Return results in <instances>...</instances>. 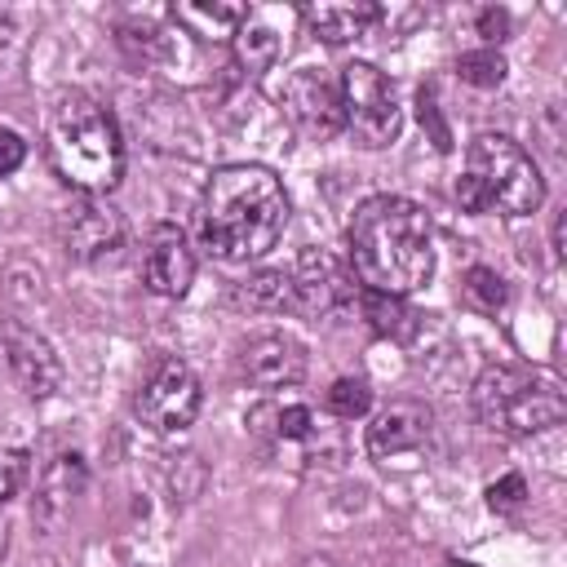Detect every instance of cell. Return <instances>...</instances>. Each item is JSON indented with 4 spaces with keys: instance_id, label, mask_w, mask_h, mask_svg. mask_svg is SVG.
I'll list each match as a JSON object with an SVG mask.
<instances>
[{
    "instance_id": "obj_1",
    "label": "cell",
    "mask_w": 567,
    "mask_h": 567,
    "mask_svg": "<svg viewBox=\"0 0 567 567\" xmlns=\"http://www.w3.org/2000/svg\"><path fill=\"white\" fill-rule=\"evenodd\" d=\"M346 266L363 292L408 297L434 275L430 213L408 195H372L346 226Z\"/></svg>"
},
{
    "instance_id": "obj_2",
    "label": "cell",
    "mask_w": 567,
    "mask_h": 567,
    "mask_svg": "<svg viewBox=\"0 0 567 567\" xmlns=\"http://www.w3.org/2000/svg\"><path fill=\"white\" fill-rule=\"evenodd\" d=\"M288 226V190L266 164H226L199 195V239L217 261L266 257Z\"/></svg>"
},
{
    "instance_id": "obj_3",
    "label": "cell",
    "mask_w": 567,
    "mask_h": 567,
    "mask_svg": "<svg viewBox=\"0 0 567 567\" xmlns=\"http://www.w3.org/2000/svg\"><path fill=\"white\" fill-rule=\"evenodd\" d=\"M44 155L80 195H106L124 177V142L115 115L84 89H62L44 115Z\"/></svg>"
},
{
    "instance_id": "obj_4",
    "label": "cell",
    "mask_w": 567,
    "mask_h": 567,
    "mask_svg": "<svg viewBox=\"0 0 567 567\" xmlns=\"http://www.w3.org/2000/svg\"><path fill=\"white\" fill-rule=\"evenodd\" d=\"M474 412L492 434L527 439L567 416V385L540 363H487L474 377Z\"/></svg>"
},
{
    "instance_id": "obj_5",
    "label": "cell",
    "mask_w": 567,
    "mask_h": 567,
    "mask_svg": "<svg viewBox=\"0 0 567 567\" xmlns=\"http://www.w3.org/2000/svg\"><path fill=\"white\" fill-rule=\"evenodd\" d=\"M452 195L465 213L527 217L545 204V177L509 133H478L465 151V168Z\"/></svg>"
},
{
    "instance_id": "obj_6",
    "label": "cell",
    "mask_w": 567,
    "mask_h": 567,
    "mask_svg": "<svg viewBox=\"0 0 567 567\" xmlns=\"http://www.w3.org/2000/svg\"><path fill=\"white\" fill-rule=\"evenodd\" d=\"M337 89H341V120H346V128L354 133L359 146L381 151V146L399 142L403 106H399V93H394L385 71H377L372 62H350L341 71Z\"/></svg>"
},
{
    "instance_id": "obj_7",
    "label": "cell",
    "mask_w": 567,
    "mask_h": 567,
    "mask_svg": "<svg viewBox=\"0 0 567 567\" xmlns=\"http://www.w3.org/2000/svg\"><path fill=\"white\" fill-rule=\"evenodd\" d=\"M199 377L182 359H155L133 394V412L155 434H182L199 416Z\"/></svg>"
},
{
    "instance_id": "obj_8",
    "label": "cell",
    "mask_w": 567,
    "mask_h": 567,
    "mask_svg": "<svg viewBox=\"0 0 567 567\" xmlns=\"http://www.w3.org/2000/svg\"><path fill=\"white\" fill-rule=\"evenodd\" d=\"M359 284L350 266L323 248H306L297 270H292V306L315 319H341L346 310L359 306Z\"/></svg>"
},
{
    "instance_id": "obj_9",
    "label": "cell",
    "mask_w": 567,
    "mask_h": 567,
    "mask_svg": "<svg viewBox=\"0 0 567 567\" xmlns=\"http://www.w3.org/2000/svg\"><path fill=\"white\" fill-rule=\"evenodd\" d=\"M279 106L315 142H328V137H337L346 128V120H341V89L323 71H315V66H301V71H292L284 80Z\"/></svg>"
},
{
    "instance_id": "obj_10",
    "label": "cell",
    "mask_w": 567,
    "mask_h": 567,
    "mask_svg": "<svg viewBox=\"0 0 567 567\" xmlns=\"http://www.w3.org/2000/svg\"><path fill=\"white\" fill-rule=\"evenodd\" d=\"M430 439H434V412L416 399H394L368 425V456L390 465V461L416 456Z\"/></svg>"
},
{
    "instance_id": "obj_11",
    "label": "cell",
    "mask_w": 567,
    "mask_h": 567,
    "mask_svg": "<svg viewBox=\"0 0 567 567\" xmlns=\"http://www.w3.org/2000/svg\"><path fill=\"white\" fill-rule=\"evenodd\" d=\"M62 230V244L75 261H97V257H111L120 244H124V221L111 204H102L97 195H84L80 204H71L58 221Z\"/></svg>"
},
{
    "instance_id": "obj_12",
    "label": "cell",
    "mask_w": 567,
    "mask_h": 567,
    "mask_svg": "<svg viewBox=\"0 0 567 567\" xmlns=\"http://www.w3.org/2000/svg\"><path fill=\"white\" fill-rule=\"evenodd\" d=\"M239 372L257 390H284L306 377V346L288 332H257L239 346Z\"/></svg>"
},
{
    "instance_id": "obj_13",
    "label": "cell",
    "mask_w": 567,
    "mask_h": 567,
    "mask_svg": "<svg viewBox=\"0 0 567 567\" xmlns=\"http://www.w3.org/2000/svg\"><path fill=\"white\" fill-rule=\"evenodd\" d=\"M142 279H146V288L155 297H186L190 292V284H195V248L177 226L159 221L151 230L146 252H142Z\"/></svg>"
},
{
    "instance_id": "obj_14",
    "label": "cell",
    "mask_w": 567,
    "mask_h": 567,
    "mask_svg": "<svg viewBox=\"0 0 567 567\" xmlns=\"http://www.w3.org/2000/svg\"><path fill=\"white\" fill-rule=\"evenodd\" d=\"M4 350H9V368H13L18 385H22V394L49 399V394L62 390V359L53 354V346L35 328L9 319L4 323Z\"/></svg>"
},
{
    "instance_id": "obj_15",
    "label": "cell",
    "mask_w": 567,
    "mask_h": 567,
    "mask_svg": "<svg viewBox=\"0 0 567 567\" xmlns=\"http://www.w3.org/2000/svg\"><path fill=\"white\" fill-rule=\"evenodd\" d=\"M301 18H306V27H310L315 40H323V44H350V40H359V35L372 31V22L381 18V9L377 4H306Z\"/></svg>"
},
{
    "instance_id": "obj_16",
    "label": "cell",
    "mask_w": 567,
    "mask_h": 567,
    "mask_svg": "<svg viewBox=\"0 0 567 567\" xmlns=\"http://www.w3.org/2000/svg\"><path fill=\"white\" fill-rule=\"evenodd\" d=\"M244 18H248V4H221V0H186V4H173V22H182L199 40H230Z\"/></svg>"
},
{
    "instance_id": "obj_17",
    "label": "cell",
    "mask_w": 567,
    "mask_h": 567,
    "mask_svg": "<svg viewBox=\"0 0 567 567\" xmlns=\"http://www.w3.org/2000/svg\"><path fill=\"white\" fill-rule=\"evenodd\" d=\"M230 49H235V62L248 71V75H261V71H270L275 66V58H279V35H275V27H266L261 18H244L239 22V31L230 35Z\"/></svg>"
},
{
    "instance_id": "obj_18",
    "label": "cell",
    "mask_w": 567,
    "mask_h": 567,
    "mask_svg": "<svg viewBox=\"0 0 567 567\" xmlns=\"http://www.w3.org/2000/svg\"><path fill=\"white\" fill-rule=\"evenodd\" d=\"M359 310L368 315L372 332L394 337V341H408L416 332V319H421L403 297H385V292H359Z\"/></svg>"
},
{
    "instance_id": "obj_19",
    "label": "cell",
    "mask_w": 567,
    "mask_h": 567,
    "mask_svg": "<svg viewBox=\"0 0 567 567\" xmlns=\"http://www.w3.org/2000/svg\"><path fill=\"white\" fill-rule=\"evenodd\" d=\"M235 301L248 310H288L292 306V275L288 270H257L235 288Z\"/></svg>"
},
{
    "instance_id": "obj_20",
    "label": "cell",
    "mask_w": 567,
    "mask_h": 567,
    "mask_svg": "<svg viewBox=\"0 0 567 567\" xmlns=\"http://www.w3.org/2000/svg\"><path fill=\"white\" fill-rule=\"evenodd\" d=\"M465 297L478 306V310H501L505 301H509V288H505V279L492 270V266H470L465 270Z\"/></svg>"
},
{
    "instance_id": "obj_21",
    "label": "cell",
    "mask_w": 567,
    "mask_h": 567,
    "mask_svg": "<svg viewBox=\"0 0 567 567\" xmlns=\"http://www.w3.org/2000/svg\"><path fill=\"white\" fill-rule=\"evenodd\" d=\"M456 71H461V80L474 84V89H496V84L505 80V58H501L496 49H474V53H461Z\"/></svg>"
},
{
    "instance_id": "obj_22",
    "label": "cell",
    "mask_w": 567,
    "mask_h": 567,
    "mask_svg": "<svg viewBox=\"0 0 567 567\" xmlns=\"http://www.w3.org/2000/svg\"><path fill=\"white\" fill-rule=\"evenodd\" d=\"M328 408H332L337 416H346V421L363 416V412L372 408V390H368V381H363V377H341V381H332V390H328Z\"/></svg>"
},
{
    "instance_id": "obj_23",
    "label": "cell",
    "mask_w": 567,
    "mask_h": 567,
    "mask_svg": "<svg viewBox=\"0 0 567 567\" xmlns=\"http://www.w3.org/2000/svg\"><path fill=\"white\" fill-rule=\"evenodd\" d=\"M266 421H275L266 434H275V439H306L310 430H315V421H310V408H301V403H288V408H279V403H261L257 408Z\"/></svg>"
},
{
    "instance_id": "obj_24",
    "label": "cell",
    "mask_w": 567,
    "mask_h": 567,
    "mask_svg": "<svg viewBox=\"0 0 567 567\" xmlns=\"http://www.w3.org/2000/svg\"><path fill=\"white\" fill-rule=\"evenodd\" d=\"M523 501H527V483H523V474H505V478H496V483L487 487V505L501 509V514H514Z\"/></svg>"
},
{
    "instance_id": "obj_25",
    "label": "cell",
    "mask_w": 567,
    "mask_h": 567,
    "mask_svg": "<svg viewBox=\"0 0 567 567\" xmlns=\"http://www.w3.org/2000/svg\"><path fill=\"white\" fill-rule=\"evenodd\" d=\"M22 478H27V456L13 452V447H0V505H4L9 496H18Z\"/></svg>"
},
{
    "instance_id": "obj_26",
    "label": "cell",
    "mask_w": 567,
    "mask_h": 567,
    "mask_svg": "<svg viewBox=\"0 0 567 567\" xmlns=\"http://www.w3.org/2000/svg\"><path fill=\"white\" fill-rule=\"evenodd\" d=\"M22 159H27V142H22L13 128H0V177L18 173Z\"/></svg>"
},
{
    "instance_id": "obj_27",
    "label": "cell",
    "mask_w": 567,
    "mask_h": 567,
    "mask_svg": "<svg viewBox=\"0 0 567 567\" xmlns=\"http://www.w3.org/2000/svg\"><path fill=\"white\" fill-rule=\"evenodd\" d=\"M505 31H509V13H505V9H483V13H478V35L487 40V49L501 44Z\"/></svg>"
},
{
    "instance_id": "obj_28",
    "label": "cell",
    "mask_w": 567,
    "mask_h": 567,
    "mask_svg": "<svg viewBox=\"0 0 567 567\" xmlns=\"http://www.w3.org/2000/svg\"><path fill=\"white\" fill-rule=\"evenodd\" d=\"M421 124H430V128H434V146L447 151V128H443L439 115H434V93H430V89H421Z\"/></svg>"
},
{
    "instance_id": "obj_29",
    "label": "cell",
    "mask_w": 567,
    "mask_h": 567,
    "mask_svg": "<svg viewBox=\"0 0 567 567\" xmlns=\"http://www.w3.org/2000/svg\"><path fill=\"white\" fill-rule=\"evenodd\" d=\"M301 567H337V563H323V558H315V563H301Z\"/></svg>"
},
{
    "instance_id": "obj_30",
    "label": "cell",
    "mask_w": 567,
    "mask_h": 567,
    "mask_svg": "<svg viewBox=\"0 0 567 567\" xmlns=\"http://www.w3.org/2000/svg\"><path fill=\"white\" fill-rule=\"evenodd\" d=\"M447 567H474V563H447Z\"/></svg>"
}]
</instances>
